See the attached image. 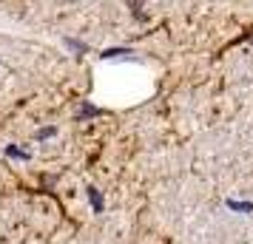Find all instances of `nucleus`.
Listing matches in <instances>:
<instances>
[{
    "label": "nucleus",
    "instance_id": "2",
    "mask_svg": "<svg viewBox=\"0 0 253 244\" xmlns=\"http://www.w3.org/2000/svg\"><path fill=\"white\" fill-rule=\"evenodd\" d=\"M88 199H91V205H94V210H97V213H100V210H103V199H100V193H97V190H88Z\"/></svg>",
    "mask_w": 253,
    "mask_h": 244
},
{
    "label": "nucleus",
    "instance_id": "1",
    "mask_svg": "<svg viewBox=\"0 0 253 244\" xmlns=\"http://www.w3.org/2000/svg\"><path fill=\"white\" fill-rule=\"evenodd\" d=\"M228 208L230 210H239V213H253L251 202H233V199H228Z\"/></svg>",
    "mask_w": 253,
    "mask_h": 244
},
{
    "label": "nucleus",
    "instance_id": "4",
    "mask_svg": "<svg viewBox=\"0 0 253 244\" xmlns=\"http://www.w3.org/2000/svg\"><path fill=\"white\" fill-rule=\"evenodd\" d=\"M54 134H57L54 128H40L37 131V139H48V137H54Z\"/></svg>",
    "mask_w": 253,
    "mask_h": 244
},
{
    "label": "nucleus",
    "instance_id": "3",
    "mask_svg": "<svg viewBox=\"0 0 253 244\" xmlns=\"http://www.w3.org/2000/svg\"><path fill=\"white\" fill-rule=\"evenodd\" d=\"M6 153H9V156H14V159H29V151H20V148H14V145H9V148H6Z\"/></svg>",
    "mask_w": 253,
    "mask_h": 244
}]
</instances>
